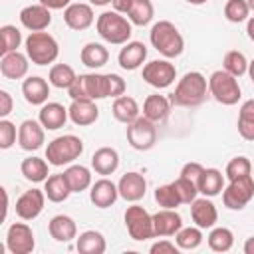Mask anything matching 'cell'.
Masks as SVG:
<instances>
[{"label": "cell", "mask_w": 254, "mask_h": 254, "mask_svg": "<svg viewBox=\"0 0 254 254\" xmlns=\"http://www.w3.org/2000/svg\"><path fill=\"white\" fill-rule=\"evenodd\" d=\"M50 81L40 75H30L22 81V95L30 105H44L50 95Z\"/></svg>", "instance_id": "cell-23"}, {"label": "cell", "mask_w": 254, "mask_h": 254, "mask_svg": "<svg viewBox=\"0 0 254 254\" xmlns=\"http://www.w3.org/2000/svg\"><path fill=\"white\" fill-rule=\"evenodd\" d=\"M246 34H248L250 42H254V16H250L246 22Z\"/></svg>", "instance_id": "cell-54"}, {"label": "cell", "mask_w": 254, "mask_h": 254, "mask_svg": "<svg viewBox=\"0 0 254 254\" xmlns=\"http://www.w3.org/2000/svg\"><path fill=\"white\" fill-rule=\"evenodd\" d=\"M67 183H69V189L71 192H81L85 189H89L93 183H91V171L83 165H69L65 171H64Z\"/></svg>", "instance_id": "cell-35"}, {"label": "cell", "mask_w": 254, "mask_h": 254, "mask_svg": "<svg viewBox=\"0 0 254 254\" xmlns=\"http://www.w3.org/2000/svg\"><path fill=\"white\" fill-rule=\"evenodd\" d=\"M202 228L194 226H183L177 234H175V242L181 250H194L202 244Z\"/></svg>", "instance_id": "cell-39"}, {"label": "cell", "mask_w": 254, "mask_h": 254, "mask_svg": "<svg viewBox=\"0 0 254 254\" xmlns=\"http://www.w3.org/2000/svg\"><path fill=\"white\" fill-rule=\"evenodd\" d=\"M141 75H143V79L151 87L165 89V87H169V85L175 83V79H177V67L169 60H153V62H149V64L143 65Z\"/></svg>", "instance_id": "cell-11"}, {"label": "cell", "mask_w": 254, "mask_h": 254, "mask_svg": "<svg viewBox=\"0 0 254 254\" xmlns=\"http://www.w3.org/2000/svg\"><path fill=\"white\" fill-rule=\"evenodd\" d=\"M206 93L208 79L200 71H187L171 93V103L179 107H196L206 99Z\"/></svg>", "instance_id": "cell-1"}, {"label": "cell", "mask_w": 254, "mask_h": 254, "mask_svg": "<svg viewBox=\"0 0 254 254\" xmlns=\"http://www.w3.org/2000/svg\"><path fill=\"white\" fill-rule=\"evenodd\" d=\"M246 175H252V163L248 157L240 155V157H234L228 161L226 165V171H224V177L228 181H234V179H240V177H246Z\"/></svg>", "instance_id": "cell-45"}, {"label": "cell", "mask_w": 254, "mask_h": 254, "mask_svg": "<svg viewBox=\"0 0 254 254\" xmlns=\"http://www.w3.org/2000/svg\"><path fill=\"white\" fill-rule=\"evenodd\" d=\"M224 190V175L218 169H204L198 181V192L202 196H216Z\"/></svg>", "instance_id": "cell-34"}, {"label": "cell", "mask_w": 254, "mask_h": 254, "mask_svg": "<svg viewBox=\"0 0 254 254\" xmlns=\"http://www.w3.org/2000/svg\"><path fill=\"white\" fill-rule=\"evenodd\" d=\"M123 220H125V228H127V232H129V236L133 240L143 242V240H149V238L155 236V230H153V214H149L137 202H133L131 206H127V210L123 214Z\"/></svg>", "instance_id": "cell-8"}, {"label": "cell", "mask_w": 254, "mask_h": 254, "mask_svg": "<svg viewBox=\"0 0 254 254\" xmlns=\"http://www.w3.org/2000/svg\"><path fill=\"white\" fill-rule=\"evenodd\" d=\"M149 40H151V46L161 56H165L167 60L179 58L183 54V50H185V38H183V34L169 20L155 22L153 28H151V32H149Z\"/></svg>", "instance_id": "cell-2"}, {"label": "cell", "mask_w": 254, "mask_h": 254, "mask_svg": "<svg viewBox=\"0 0 254 254\" xmlns=\"http://www.w3.org/2000/svg\"><path fill=\"white\" fill-rule=\"evenodd\" d=\"M111 111H113V117H115L117 121L125 123V125H129L131 121H135V119L139 117V113H141L139 103H137L131 95H125V93L119 95V97H115Z\"/></svg>", "instance_id": "cell-31"}, {"label": "cell", "mask_w": 254, "mask_h": 254, "mask_svg": "<svg viewBox=\"0 0 254 254\" xmlns=\"http://www.w3.org/2000/svg\"><path fill=\"white\" fill-rule=\"evenodd\" d=\"M119 198V189L113 181H109L107 177L95 181L91 185V190H89V200L97 206V208H109L115 204V200Z\"/></svg>", "instance_id": "cell-21"}, {"label": "cell", "mask_w": 254, "mask_h": 254, "mask_svg": "<svg viewBox=\"0 0 254 254\" xmlns=\"http://www.w3.org/2000/svg\"><path fill=\"white\" fill-rule=\"evenodd\" d=\"M6 248L12 254H30L36 248V238L26 222H14L6 232Z\"/></svg>", "instance_id": "cell-12"}, {"label": "cell", "mask_w": 254, "mask_h": 254, "mask_svg": "<svg viewBox=\"0 0 254 254\" xmlns=\"http://www.w3.org/2000/svg\"><path fill=\"white\" fill-rule=\"evenodd\" d=\"M173 185H175V189H177L179 198H181L183 204H190V202L200 194V192H198V187H196L192 181H189V179H185V177H181V175H179V179H177Z\"/></svg>", "instance_id": "cell-46"}, {"label": "cell", "mask_w": 254, "mask_h": 254, "mask_svg": "<svg viewBox=\"0 0 254 254\" xmlns=\"http://www.w3.org/2000/svg\"><path fill=\"white\" fill-rule=\"evenodd\" d=\"M224 16L228 22L232 24H240L244 20H248L250 16V6L246 0H228L224 4Z\"/></svg>", "instance_id": "cell-44"}, {"label": "cell", "mask_w": 254, "mask_h": 254, "mask_svg": "<svg viewBox=\"0 0 254 254\" xmlns=\"http://www.w3.org/2000/svg\"><path fill=\"white\" fill-rule=\"evenodd\" d=\"M46 192L40 189H30L26 192H22L16 200V214L22 220H34L42 214L44 204H46Z\"/></svg>", "instance_id": "cell-13"}, {"label": "cell", "mask_w": 254, "mask_h": 254, "mask_svg": "<svg viewBox=\"0 0 254 254\" xmlns=\"http://www.w3.org/2000/svg\"><path fill=\"white\" fill-rule=\"evenodd\" d=\"M95 28L97 34L113 46H123L129 42L131 34H133V24L129 18H125L123 14L115 12V10H105L97 16L95 20Z\"/></svg>", "instance_id": "cell-3"}, {"label": "cell", "mask_w": 254, "mask_h": 254, "mask_svg": "<svg viewBox=\"0 0 254 254\" xmlns=\"http://www.w3.org/2000/svg\"><path fill=\"white\" fill-rule=\"evenodd\" d=\"M248 2V6H250V12H254V0H246Z\"/></svg>", "instance_id": "cell-59"}, {"label": "cell", "mask_w": 254, "mask_h": 254, "mask_svg": "<svg viewBox=\"0 0 254 254\" xmlns=\"http://www.w3.org/2000/svg\"><path fill=\"white\" fill-rule=\"evenodd\" d=\"M248 75H250V79H252V83H254V60L248 62Z\"/></svg>", "instance_id": "cell-57"}, {"label": "cell", "mask_w": 254, "mask_h": 254, "mask_svg": "<svg viewBox=\"0 0 254 254\" xmlns=\"http://www.w3.org/2000/svg\"><path fill=\"white\" fill-rule=\"evenodd\" d=\"M155 200H157V204H159L161 208H177V206L183 204L173 183L157 187V189H155Z\"/></svg>", "instance_id": "cell-43"}, {"label": "cell", "mask_w": 254, "mask_h": 254, "mask_svg": "<svg viewBox=\"0 0 254 254\" xmlns=\"http://www.w3.org/2000/svg\"><path fill=\"white\" fill-rule=\"evenodd\" d=\"M48 232L56 242H71L77 238V224L67 214H56L48 222Z\"/></svg>", "instance_id": "cell-26"}, {"label": "cell", "mask_w": 254, "mask_h": 254, "mask_svg": "<svg viewBox=\"0 0 254 254\" xmlns=\"http://www.w3.org/2000/svg\"><path fill=\"white\" fill-rule=\"evenodd\" d=\"M181 228H183V218L175 208H161L159 212L153 214L155 236H159V238L175 236Z\"/></svg>", "instance_id": "cell-19"}, {"label": "cell", "mask_w": 254, "mask_h": 254, "mask_svg": "<svg viewBox=\"0 0 254 254\" xmlns=\"http://www.w3.org/2000/svg\"><path fill=\"white\" fill-rule=\"evenodd\" d=\"M202 171H204V167H202L200 163H194V161H190V163L183 165V169H181V177H185V179L192 181V183L198 187V181H200V175H202Z\"/></svg>", "instance_id": "cell-49"}, {"label": "cell", "mask_w": 254, "mask_h": 254, "mask_svg": "<svg viewBox=\"0 0 254 254\" xmlns=\"http://www.w3.org/2000/svg\"><path fill=\"white\" fill-rule=\"evenodd\" d=\"M187 4H192V6H200V4H206L208 0H185Z\"/></svg>", "instance_id": "cell-58"}, {"label": "cell", "mask_w": 254, "mask_h": 254, "mask_svg": "<svg viewBox=\"0 0 254 254\" xmlns=\"http://www.w3.org/2000/svg\"><path fill=\"white\" fill-rule=\"evenodd\" d=\"M81 153H83V141L77 135H71V133L56 137L46 147V159L54 167L71 165L75 159H79Z\"/></svg>", "instance_id": "cell-5"}, {"label": "cell", "mask_w": 254, "mask_h": 254, "mask_svg": "<svg viewBox=\"0 0 254 254\" xmlns=\"http://www.w3.org/2000/svg\"><path fill=\"white\" fill-rule=\"evenodd\" d=\"M0 38H2V48H0V54H10V52H16L22 44V32L12 26V24H4L0 28Z\"/></svg>", "instance_id": "cell-42"}, {"label": "cell", "mask_w": 254, "mask_h": 254, "mask_svg": "<svg viewBox=\"0 0 254 254\" xmlns=\"http://www.w3.org/2000/svg\"><path fill=\"white\" fill-rule=\"evenodd\" d=\"M46 127L36 119H26L18 127V145L24 151H38L44 145Z\"/></svg>", "instance_id": "cell-14"}, {"label": "cell", "mask_w": 254, "mask_h": 254, "mask_svg": "<svg viewBox=\"0 0 254 254\" xmlns=\"http://www.w3.org/2000/svg\"><path fill=\"white\" fill-rule=\"evenodd\" d=\"M222 69H226L234 77H240V75L248 73V60H246V56L242 52L230 50V52H226V56L222 60Z\"/></svg>", "instance_id": "cell-41"}, {"label": "cell", "mask_w": 254, "mask_h": 254, "mask_svg": "<svg viewBox=\"0 0 254 254\" xmlns=\"http://www.w3.org/2000/svg\"><path fill=\"white\" fill-rule=\"evenodd\" d=\"M151 254H177L181 248L177 246V242H171V240H159V242H155L151 248Z\"/></svg>", "instance_id": "cell-50"}, {"label": "cell", "mask_w": 254, "mask_h": 254, "mask_svg": "<svg viewBox=\"0 0 254 254\" xmlns=\"http://www.w3.org/2000/svg\"><path fill=\"white\" fill-rule=\"evenodd\" d=\"M238 133L246 141H254V99H248L240 105L238 111Z\"/></svg>", "instance_id": "cell-37"}, {"label": "cell", "mask_w": 254, "mask_h": 254, "mask_svg": "<svg viewBox=\"0 0 254 254\" xmlns=\"http://www.w3.org/2000/svg\"><path fill=\"white\" fill-rule=\"evenodd\" d=\"M119 167V153L113 147H99L93 155H91V169L97 175H113Z\"/></svg>", "instance_id": "cell-27"}, {"label": "cell", "mask_w": 254, "mask_h": 254, "mask_svg": "<svg viewBox=\"0 0 254 254\" xmlns=\"http://www.w3.org/2000/svg\"><path fill=\"white\" fill-rule=\"evenodd\" d=\"M147 60V46L143 42H127L123 44L119 56H117V62L123 69L127 71H133L137 67L143 65V62Z\"/></svg>", "instance_id": "cell-25"}, {"label": "cell", "mask_w": 254, "mask_h": 254, "mask_svg": "<svg viewBox=\"0 0 254 254\" xmlns=\"http://www.w3.org/2000/svg\"><path fill=\"white\" fill-rule=\"evenodd\" d=\"M44 192H46L48 200H52V202H64V200H67V196L71 194V189H69V183H67L65 175L64 173L50 175L44 181Z\"/></svg>", "instance_id": "cell-30"}, {"label": "cell", "mask_w": 254, "mask_h": 254, "mask_svg": "<svg viewBox=\"0 0 254 254\" xmlns=\"http://www.w3.org/2000/svg\"><path fill=\"white\" fill-rule=\"evenodd\" d=\"M26 56L36 65H48L54 64L60 56V46L56 38L48 32H30V36L24 40Z\"/></svg>", "instance_id": "cell-4"}, {"label": "cell", "mask_w": 254, "mask_h": 254, "mask_svg": "<svg viewBox=\"0 0 254 254\" xmlns=\"http://www.w3.org/2000/svg\"><path fill=\"white\" fill-rule=\"evenodd\" d=\"M30 58L22 52H10V54H4L2 60H0V73L6 77V79H22L26 77L28 73V67H30Z\"/></svg>", "instance_id": "cell-22"}, {"label": "cell", "mask_w": 254, "mask_h": 254, "mask_svg": "<svg viewBox=\"0 0 254 254\" xmlns=\"http://www.w3.org/2000/svg\"><path fill=\"white\" fill-rule=\"evenodd\" d=\"M79 60H81V64H83L85 67H89V69H99V67H103V65L107 64L109 52H107V48H105L103 44H99V42H89V44H85V46L81 48Z\"/></svg>", "instance_id": "cell-29"}, {"label": "cell", "mask_w": 254, "mask_h": 254, "mask_svg": "<svg viewBox=\"0 0 254 254\" xmlns=\"http://www.w3.org/2000/svg\"><path fill=\"white\" fill-rule=\"evenodd\" d=\"M71 99H105L107 95V73H81L67 89Z\"/></svg>", "instance_id": "cell-7"}, {"label": "cell", "mask_w": 254, "mask_h": 254, "mask_svg": "<svg viewBox=\"0 0 254 254\" xmlns=\"http://www.w3.org/2000/svg\"><path fill=\"white\" fill-rule=\"evenodd\" d=\"M48 161L46 159H40V157H26L20 165V173L24 175L26 181L30 183H44L48 177H50V171H48Z\"/></svg>", "instance_id": "cell-33"}, {"label": "cell", "mask_w": 254, "mask_h": 254, "mask_svg": "<svg viewBox=\"0 0 254 254\" xmlns=\"http://www.w3.org/2000/svg\"><path fill=\"white\" fill-rule=\"evenodd\" d=\"M208 93L220 103V105H236L240 101V85L238 77L228 73L226 69H216L208 77Z\"/></svg>", "instance_id": "cell-6"}, {"label": "cell", "mask_w": 254, "mask_h": 254, "mask_svg": "<svg viewBox=\"0 0 254 254\" xmlns=\"http://www.w3.org/2000/svg\"><path fill=\"white\" fill-rule=\"evenodd\" d=\"M206 242L212 252H228L234 246V234L226 226H212L206 236Z\"/></svg>", "instance_id": "cell-36"}, {"label": "cell", "mask_w": 254, "mask_h": 254, "mask_svg": "<svg viewBox=\"0 0 254 254\" xmlns=\"http://www.w3.org/2000/svg\"><path fill=\"white\" fill-rule=\"evenodd\" d=\"M64 22L67 24V28H71V30H75V32L87 30V28L95 22V14H93L91 4H85V2H71V4L64 10Z\"/></svg>", "instance_id": "cell-15"}, {"label": "cell", "mask_w": 254, "mask_h": 254, "mask_svg": "<svg viewBox=\"0 0 254 254\" xmlns=\"http://www.w3.org/2000/svg\"><path fill=\"white\" fill-rule=\"evenodd\" d=\"M20 22L30 32H44L52 24V10L44 4H30L20 10Z\"/></svg>", "instance_id": "cell-16"}, {"label": "cell", "mask_w": 254, "mask_h": 254, "mask_svg": "<svg viewBox=\"0 0 254 254\" xmlns=\"http://www.w3.org/2000/svg\"><path fill=\"white\" fill-rule=\"evenodd\" d=\"M190 218L202 230L212 228L218 222V210H216L214 202L210 200V196H200V198L196 196L190 202Z\"/></svg>", "instance_id": "cell-17"}, {"label": "cell", "mask_w": 254, "mask_h": 254, "mask_svg": "<svg viewBox=\"0 0 254 254\" xmlns=\"http://www.w3.org/2000/svg\"><path fill=\"white\" fill-rule=\"evenodd\" d=\"M117 189H119V196H121L123 200H127V202H137V200H141V198L145 196V192H147V181H145V177H143L141 173L131 171V173H125V175L119 179Z\"/></svg>", "instance_id": "cell-18"}, {"label": "cell", "mask_w": 254, "mask_h": 254, "mask_svg": "<svg viewBox=\"0 0 254 254\" xmlns=\"http://www.w3.org/2000/svg\"><path fill=\"white\" fill-rule=\"evenodd\" d=\"M67 113H69L71 123H75L79 127L93 125L99 119V109H97L93 99H71Z\"/></svg>", "instance_id": "cell-20"}, {"label": "cell", "mask_w": 254, "mask_h": 254, "mask_svg": "<svg viewBox=\"0 0 254 254\" xmlns=\"http://www.w3.org/2000/svg\"><path fill=\"white\" fill-rule=\"evenodd\" d=\"M75 77H77V73L67 64H56L50 67V73H48V81L58 89H69L71 83L75 81Z\"/></svg>", "instance_id": "cell-38"}, {"label": "cell", "mask_w": 254, "mask_h": 254, "mask_svg": "<svg viewBox=\"0 0 254 254\" xmlns=\"http://www.w3.org/2000/svg\"><path fill=\"white\" fill-rule=\"evenodd\" d=\"M125 89H127V83H125V79L121 75L107 73V95L109 97H119V95L125 93Z\"/></svg>", "instance_id": "cell-48"}, {"label": "cell", "mask_w": 254, "mask_h": 254, "mask_svg": "<svg viewBox=\"0 0 254 254\" xmlns=\"http://www.w3.org/2000/svg\"><path fill=\"white\" fill-rule=\"evenodd\" d=\"M12 107H14L12 95L6 89H0V119H6L12 111Z\"/></svg>", "instance_id": "cell-51"}, {"label": "cell", "mask_w": 254, "mask_h": 254, "mask_svg": "<svg viewBox=\"0 0 254 254\" xmlns=\"http://www.w3.org/2000/svg\"><path fill=\"white\" fill-rule=\"evenodd\" d=\"M75 248L81 254H103L107 242L99 230H85L75 238Z\"/></svg>", "instance_id": "cell-32"}, {"label": "cell", "mask_w": 254, "mask_h": 254, "mask_svg": "<svg viewBox=\"0 0 254 254\" xmlns=\"http://www.w3.org/2000/svg\"><path fill=\"white\" fill-rule=\"evenodd\" d=\"M252 198H254V177L252 175L228 181V185L222 190V202L230 210H242Z\"/></svg>", "instance_id": "cell-9"}, {"label": "cell", "mask_w": 254, "mask_h": 254, "mask_svg": "<svg viewBox=\"0 0 254 254\" xmlns=\"http://www.w3.org/2000/svg\"><path fill=\"white\" fill-rule=\"evenodd\" d=\"M111 6H113V10L115 12H119V14H129V10H131V6H133V0H113L111 2Z\"/></svg>", "instance_id": "cell-53"}, {"label": "cell", "mask_w": 254, "mask_h": 254, "mask_svg": "<svg viewBox=\"0 0 254 254\" xmlns=\"http://www.w3.org/2000/svg\"><path fill=\"white\" fill-rule=\"evenodd\" d=\"M252 177H254V165H252Z\"/></svg>", "instance_id": "cell-60"}, {"label": "cell", "mask_w": 254, "mask_h": 254, "mask_svg": "<svg viewBox=\"0 0 254 254\" xmlns=\"http://www.w3.org/2000/svg\"><path fill=\"white\" fill-rule=\"evenodd\" d=\"M242 250H244V254H254V236H250V238L244 242Z\"/></svg>", "instance_id": "cell-55"}, {"label": "cell", "mask_w": 254, "mask_h": 254, "mask_svg": "<svg viewBox=\"0 0 254 254\" xmlns=\"http://www.w3.org/2000/svg\"><path fill=\"white\" fill-rule=\"evenodd\" d=\"M18 131L16 125L8 119H0V149H10L16 143Z\"/></svg>", "instance_id": "cell-47"}, {"label": "cell", "mask_w": 254, "mask_h": 254, "mask_svg": "<svg viewBox=\"0 0 254 254\" xmlns=\"http://www.w3.org/2000/svg\"><path fill=\"white\" fill-rule=\"evenodd\" d=\"M38 2L50 10H65L71 4V0H38Z\"/></svg>", "instance_id": "cell-52"}, {"label": "cell", "mask_w": 254, "mask_h": 254, "mask_svg": "<svg viewBox=\"0 0 254 254\" xmlns=\"http://www.w3.org/2000/svg\"><path fill=\"white\" fill-rule=\"evenodd\" d=\"M127 141L137 151H149L157 141V127L145 115H139L127 125Z\"/></svg>", "instance_id": "cell-10"}, {"label": "cell", "mask_w": 254, "mask_h": 254, "mask_svg": "<svg viewBox=\"0 0 254 254\" xmlns=\"http://www.w3.org/2000/svg\"><path fill=\"white\" fill-rule=\"evenodd\" d=\"M155 16V6L151 0H133V6L127 14L131 24L135 26H147Z\"/></svg>", "instance_id": "cell-40"}, {"label": "cell", "mask_w": 254, "mask_h": 254, "mask_svg": "<svg viewBox=\"0 0 254 254\" xmlns=\"http://www.w3.org/2000/svg\"><path fill=\"white\" fill-rule=\"evenodd\" d=\"M67 119H69L67 107H64V105L58 103V101L44 103V105L40 107V113H38V121H40L48 131H56V129L64 127Z\"/></svg>", "instance_id": "cell-24"}, {"label": "cell", "mask_w": 254, "mask_h": 254, "mask_svg": "<svg viewBox=\"0 0 254 254\" xmlns=\"http://www.w3.org/2000/svg\"><path fill=\"white\" fill-rule=\"evenodd\" d=\"M171 97L167 95H159V93H153L149 95L145 101H143V115L147 119H151L153 123H161L169 117L171 113Z\"/></svg>", "instance_id": "cell-28"}, {"label": "cell", "mask_w": 254, "mask_h": 254, "mask_svg": "<svg viewBox=\"0 0 254 254\" xmlns=\"http://www.w3.org/2000/svg\"><path fill=\"white\" fill-rule=\"evenodd\" d=\"M113 0H89V4L91 6H107V4H111Z\"/></svg>", "instance_id": "cell-56"}]
</instances>
